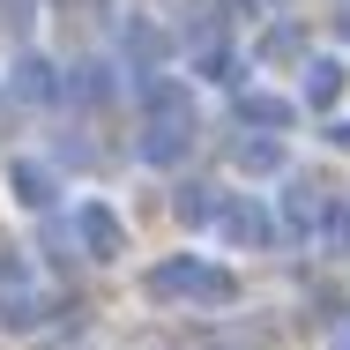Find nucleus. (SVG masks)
I'll use <instances>...</instances> for the list:
<instances>
[{"mask_svg":"<svg viewBox=\"0 0 350 350\" xmlns=\"http://www.w3.org/2000/svg\"><path fill=\"white\" fill-rule=\"evenodd\" d=\"M216 224H224V239H239V246H261V239L276 231V224H269V209H261V202H231V209L216 216Z\"/></svg>","mask_w":350,"mask_h":350,"instance_id":"20e7f679","label":"nucleus"},{"mask_svg":"<svg viewBox=\"0 0 350 350\" xmlns=\"http://www.w3.org/2000/svg\"><path fill=\"white\" fill-rule=\"evenodd\" d=\"M328 97H343V60H313L306 68V105H328Z\"/></svg>","mask_w":350,"mask_h":350,"instance_id":"423d86ee","label":"nucleus"},{"mask_svg":"<svg viewBox=\"0 0 350 350\" xmlns=\"http://www.w3.org/2000/svg\"><path fill=\"white\" fill-rule=\"evenodd\" d=\"M336 350H350V328H343V336H336Z\"/></svg>","mask_w":350,"mask_h":350,"instance_id":"f8f14e48","label":"nucleus"},{"mask_svg":"<svg viewBox=\"0 0 350 350\" xmlns=\"http://www.w3.org/2000/svg\"><path fill=\"white\" fill-rule=\"evenodd\" d=\"M343 30H350V8H343Z\"/></svg>","mask_w":350,"mask_h":350,"instance_id":"ddd939ff","label":"nucleus"},{"mask_svg":"<svg viewBox=\"0 0 350 350\" xmlns=\"http://www.w3.org/2000/svg\"><path fill=\"white\" fill-rule=\"evenodd\" d=\"M239 120H254V127H291V105H283V97H269V90H246V97H239Z\"/></svg>","mask_w":350,"mask_h":350,"instance_id":"39448f33","label":"nucleus"},{"mask_svg":"<svg viewBox=\"0 0 350 350\" xmlns=\"http://www.w3.org/2000/svg\"><path fill=\"white\" fill-rule=\"evenodd\" d=\"M15 187H23V202H30V209H45V202H53V172H38V164H15Z\"/></svg>","mask_w":350,"mask_h":350,"instance_id":"1a4fd4ad","label":"nucleus"},{"mask_svg":"<svg viewBox=\"0 0 350 350\" xmlns=\"http://www.w3.org/2000/svg\"><path fill=\"white\" fill-rule=\"evenodd\" d=\"M75 231H82L90 261H120V216L105 209V202H82V209H75Z\"/></svg>","mask_w":350,"mask_h":350,"instance_id":"7ed1b4c3","label":"nucleus"},{"mask_svg":"<svg viewBox=\"0 0 350 350\" xmlns=\"http://www.w3.org/2000/svg\"><path fill=\"white\" fill-rule=\"evenodd\" d=\"M276 164H283V142H269V135L239 142V172H276Z\"/></svg>","mask_w":350,"mask_h":350,"instance_id":"6e6552de","label":"nucleus"},{"mask_svg":"<svg viewBox=\"0 0 350 350\" xmlns=\"http://www.w3.org/2000/svg\"><path fill=\"white\" fill-rule=\"evenodd\" d=\"M38 321H45V298H30V291L0 298V328H15V336H23V328H38Z\"/></svg>","mask_w":350,"mask_h":350,"instance_id":"0eeeda50","label":"nucleus"},{"mask_svg":"<svg viewBox=\"0 0 350 350\" xmlns=\"http://www.w3.org/2000/svg\"><path fill=\"white\" fill-rule=\"evenodd\" d=\"M187 149H194V120H187V112L149 120V135H142V157H149V164H179Z\"/></svg>","mask_w":350,"mask_h":350,"instance_id":"f03ea898","label":"nucleus"},{"mask_svg":"<svg viewBox=\"0 0 350 350\" xmlns=\"http://www.w3.org/2000/svg\"><path fill=\"white\" fill-rule=\"evenodd\" d=\"M336 239H343V246H350V216H336Z\"/></svg>","mask_w":350,"mask_h":350,"instance_id":"9d476101","label":"nucleus"},{"mask_svg":"<svg viewBox=\"0 0 350 350\" xmlns=\"http://www.w3.org/2000/svg\"><path fill=\"white\" fill-rule=\"evenodd\" d=\"M336 142H343V149H350V120H343V127H336Z\"/></svg>","mask_w":350,"mask_h":350,"instance_id":"9b49d317","label":"nucleus"},{"mask_svg":"<svg viewBox=\"0 0 350 350\" xmlns=\"http://www.w3.org/2000/svg\"><path fill=\"white\" fill-rule=\"evenodd\" d=\"M149 298H202V306H224V298H231V276L209 269V261H194V254H179V261H164V269H149Z\"/></svg>","mask_w":350,"mask_h":350,"instance_id":"f257e3e1","label":"nucleus"}]
</instances>
